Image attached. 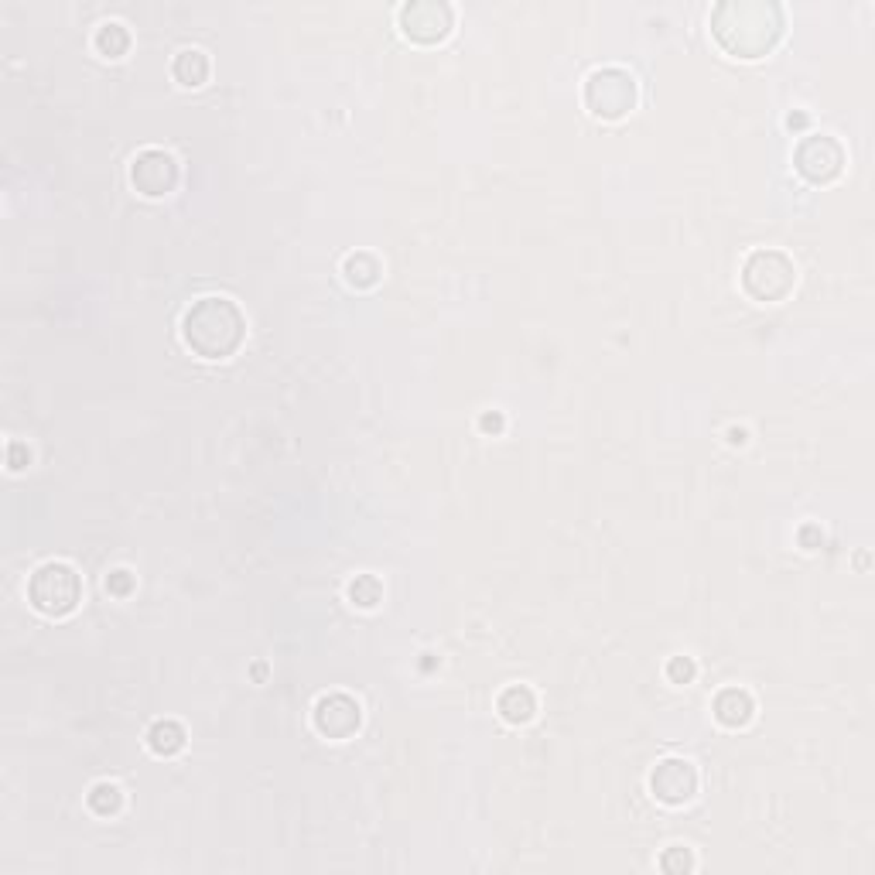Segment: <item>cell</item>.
Returning a JSON list of instances; mask_svg holds the SVG:
<instances>
[{
    "label": "cell",
    "mask_w": 875,
    "mask_h": 875,
    "mask_svg": "<svg viewBox=\"0 0 875 875\" xmlns=\"http://www.w3.org/2000/svg\"><path fill=\"white\" fill-rule=\"evenodd\" d=\"M312 722L325 739H349L363 725V708L349 694H325V698L315 701Z\"/></svg>",
    "instance_id": "cell-10"
},
{
    "label": "cell",
    "mask_w": 875,
    "mask_h": 875,
    "mask_svg": "<svg viewBox=\"0 0 875 875\" xmlns=\"http://www.w3.org/2000/svg\"><path fill=\"white\" fill-rule=\"evenodd\" d=\"M793 168L811 185H828L845 171V151H841V144L834 141V137L811 134L793 151Z\"/></svg>",
    "instance_id": "cell-6"
},
{
    "label": "cell",
    "mask_w": 875,
    "mask_h": 875,
    "mask_svg": "<svg viewBox=\"0 0 875 875\" xmlns=\"http://www.w3.org/2000/svg\"><path fill=\"white\" fill-rule=\"evenodd\" d=\"M711 35L735 59H759L780 42L783 11L776 4H759V0H729L711 14Z\"/></svg>",
    "instance_id": "cell-1"
},
{
    "label": "cell",
    "mask_w": 875,
    "mask_h": 875,
    "mask_svg": "<svg viewBox=\"0 0 875 875\" xmlns=\"http://www.w3.org/2000/svg\"><path fill=\"white\" fill-rule=\"evenodd\" d=\"M28 602L31 609L42 612L48 619L72 616L79 609V602H83V578H79V571L72 564L45 561L28 578Z\"/></svg>",
    "instance_id": "cell-3"
},
{
    "label": "cell",
    "mask_w": 875,
    "mask_h": 875,
    "mask_svg": "<svg viewBox=\"0 0 875 875\" xmlns=\"http://www.w3.org/2000/svg\"><path fill=\"white\" fill-rule=\"evenodd\" d=\"M455 14L441 0H417V4L400 7V28L417 45H435L452 35Z\"/></svg>",
    "instance_id": "cell-8"
},
{
    "label": "cell",
    "mask_w": 875,
    "mask_h": 875,
    "mask_svg": "<svg viewBox=\"0 0 875 875\" xmlns=\"http://www.w3.org/2000/svg\"><path fill=\"white\" fill-rule=\"evenodd\" d=\"M346 595H349V602H353L356 609H376L380 599H383V585H380V578H376V575H356L353 582H349Z\"/></svg>",
    "instance_id": "cell-18"
},
{
    "label": "cell",
    "mask_w": 875,
    "mask_h": 875,
    "mask_svg": "<svg viewBox=\"0 0 875 875\" xmlns=\"http://www.w3.org/2000/svg\"><path fill=\"white\" fill-rule=\"evenodd\" d=\"M797 284L793 260L780 250H756L742 264V288L756 301H783Z\"/></svg>",
    "instance_id": "cell-5"
},
{
    "label": "cell",
    "mask_w": 875,
    "mask_h": 875,
    "mask_svg": "<svg viewBox=\"0 0 875 875\" xmlns=\"http://www.w3.org/2000/svg\"><path fill=\"white\" fill-rule=\"evenodd\" d=\"M93 45H96V52L106 55V59H120V55L130 48V35H127V28L120 21H106V24L96 28Z\"/></svg>",
    "instance_id": "cell-16"
},
{
    "label": "cell",
    "mask_w": 875,
    "mask_h": 875,
    "mask_svg": "<svg viewBox=\"0 0 875 875\" xmlns=\"http://www.w3.org/2000/svg\"><path fill=\"white\" fill-rule=\"evenodd\" d=\"M182 339L202 359H230L247 339V318L240 305L223 294H209L185 308Z\"/></svg>",
    "instance_id": "cell-2"
},
{
    "label": "cell",
    "mask_w": 875,
    "mask_h": 875,
    "mask_svg": "<svg viewBox=\"0 0 875 875\" xmlns=\"http://www.w3.org/2000/svg\"><path fill=\"white\" fill-rule=\"evenodd\" d=\"M130 588H134V575H130V571H113L110 578H106V592H113V595H127Z\"/></svg>",
    "instance_id": "cell-21"
},
{
    "label": "cell",
    "mask_w": 875,
    "mask_h": 875,
    "mask_svg": "<svg viewBox=\"0 0 875 875\" xmlns=\"http://www.w3.org/2000/svg\"><path fill=\"white\" fill-rule=\"evenodd\" d=\"M694 674H698V667H694L691 657H670V664H667V681L670 684H691Z\"/></svg>",
    "instance_id": "cell-20"
},
{
    "label": "cell",
    "mask_w": 875,
    "mask_h": 875,
    "mask_svg": "<svg viewBox=\"0 0 875 875\" xmlns=\"http://www.w3.org/2000/svg\"><path fill=\"white\" fill-rule=\"evenodd\" d=\"M171 76H175L185 89L202 86L209 79L206 52H202V48H182V52L175 55V62H171Z\"/></svg>",
    "instance_id": "cell-13"
},
{
    "label": "cell",
    "mask_w": 875,
    "mask_h": 875,
    "mask_svg": "<svg viewBox=\"0 0 875 875\" xmlns=\"http://www.w3.org/2000/svg\"><path fill=\"white\" fill-rule=\"evenodd\" d=\"M28 462H31L28 448H24L21 441H11V445H7V465H11V472H21Z\"/></svg>",
    "instance_id": "cell-22"
},
{
    "label": "cell",
    "mask_w": 875,
    "mask_h": 875,
    "mask_svg": "<svg viewBox=\"0 0 875 875\" xmlns=\"http://www.w3.org/2000/svg\"><path fill=\"white\" fill-rule=\"evenodd\" d=\"M89 811H93L96 817H117L120 807H124V790L117 787V783H96L93 790H89L86 797Z\"/></svg>",
    "instance_id": "cell-17"
},
{
    "label": "cell",
    "mask_w": 875,
    "mask_h": 875,
    "mask_svg": "<svg viewBox=\"0 0 875 875\" xmlns=\"http://www.w3.org/2000/svg\"><path fill=\"white\" fill-rule=\"evenodd\" d=\"M698 783L701 780H698L694 763H688V759H681V756L660 759V763L653 766V773H650V793L667 807L691 804V800L698 797Z\"/></svg>",
    "instance_id": "cell-9"
},
{
    "label": "cell",
    "mask_w": 875,
    "mask_h": 875,
    "mask_svg": "<svg viewBox=\"0 0 875 875\" xmlns=\"http://www.w3.org/2000/svg\"><path fill=\"white\" fill-rule=\"evenodd\" d=\"M178 178H182L178 161L171 158L168 151H161V147H144V151L130 161V185L141 195H147V199H161V195L175 192Z\"/></svg>",
    "instance_id": "cell-7"
},
{
    "label": "cell",
    "mask_w": 875,
    "mask_h": 875,
    "mask_svg": "<svg viewBox=\"0 0 875 875\" xmlns=\"http://www.w3.org/2000/svg\"><path fill=\"white\" fill-rule=\"evenodd\" d=\"M729 441H732V445H742V441H746V431H742V428H732V431H729Z\"/></svg>",
    "instance_id": "cell-24"
},
{
    "label": "cell",
    "mask_w": 875,
    "mask_h": 875,
    "mask_svg": "<svg viewBox=\"0 0 875 875\" xmlns=\"http://www.w3.org/2000/svg\"><path fill=\"white\" fill-rule=\"evenodd\" d=\"M496 711H500L503 722L510 725H527L530 718L537 715V698L530 688H523V684H513V688H506L500 698H496Z\"/></svg>",
    "instance_id": "cell-12"
},
{
    "label": "cell",
    "mask_w": 875,
    "mask_h": 875,
    "mask_svg": "<svg viewBox=\"0 0 875 875\" xmlns=\"http://www.w3.org/2000/svg\"><path fill=\"white\" fill-rule=\"evenodd\" d=\"M147 749L161 759L178 756L185 749V729L178 722H171V718H161V722H154L147 729Z\"/></svg>",
    "instance_id": "cell-14"
},
{
    "label": "cell",
    "mask_w": 875,
    "mask_h": 875,
    "mask_svg": "<svg viewBox=\"0 0 875 875\" xmlns=\"http://www.w3.org/2000/svg\"><path fill=\"white\" fill-rule=\"evenodd\" d=\"M711 711H715L718 725H725V729H746V725L752 722V715H756V701H752V694L742 691V688H725V691L715 694Z\"/></svg>",
    "instance_id": "cell-11"
},
{
    "label": "cell",
    "mask_w": 875,
    "mask_h": 875,
    "mask_svg": "<svg viewBox=\"0 0 875 875\" xmlns=\"http://www.w3.org/2000/svg\"><path fill=\"white\" fill-rule=\"evenodd\" d=\"M482 428H486V431H503V417L500 414H486V417H482Z\"/></svg>",
    "instance_id": "cell-23"
},
{
    "label": "cell",
    "mask_w": 875,
    "mask_h": 875,
    "mask_svg": "<svg viewBox=\"0 0 875 875\" xmlns=\"http://www.w3.org/2000/svg\"><path fill=\"white\" fill-rule=\"evenodd\" d=\"M342 274H346L349 288L366 291V288H373V284L380 281L383 267H380V260H376L373 253H349V257L342 260Z\"/></svg>",
    "instance_id": "cell-15"
},
{
    "label": "cell",
    "mask_w": 875,
    "mask_h": 875,
    "mask_svg": "<svg viewBox=\"0 0 875 875\" xmlns=\"http://www.w3.org/2000/svg\"><path fill=\"white\" fill-rule=\"evenodd\" d=\"M582 100L588 106L592 117L602 120H623L629 110L640 100V89H636V79L629 76L619 65H605V69H595L592 76L585 79V93Z\"/></svg>",
    "instance_id": "cell-4"
},
{
    "label": "cell",
    "mask_w": 875,
    "mask_h": 875,
    "mask_svg": "<svg viewBox=\"0 0 875 875\" xmlns=\"http://www.w3.org/2000/svg\"><path fill=\"white\" fill-rule=\"evenodd\" d=\"M660 869L664 872H691L694 855L688 852V848H670V852L660 855Z\"/></svg>",
    "instance_id": "cell-19"
}]
</instances>
